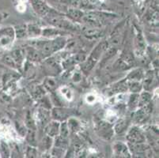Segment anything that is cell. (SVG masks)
<instances>
[{
	"label": "cell",
	"mask_w": 159,
	"mask_h": 158,
	"mask_svg": "<svg viewBox=\"0 0 159 158\" xmlns=\"http://www.w3.org/2000/svg\"><path fill=\"white\" fill-rule=\"evenodd\" d=\"M13 38V28H5L0 31V46H6Z\"/></svg>",
	"instance_id": "1"
},
{
	"label": "cell",
	"mask_w": 159,
	"mask_h": 158,
	"mask_svg": "<svg viewBox=\"0 0 159 158\" xmlns=\"http://www.w3.org/2000/svg\"><path fill=\"white\" fill-rule=\"evenodd\" d=\"M45 86L46 88H48L49 90H52L56 87V83L53 79L52 78H48L46 81H45Z\"/></svg>",
	"instance_id": "2"
},
{
	"label": "cell",
	"mask_w": 159,
	"mask_h": 158,
	"mask_svg": "<svg viewBox=\"0 0 159 158\" xmlns=\"http://www.w3.org/2000/svg\"><path fill=\"white\" fill-rule=\"evenodd\" d=\"M61 91H62V94H63V96H65L67 100H70V99H71V97H72V94H71V92L69 90V89L64 88Z\"/></svg>",
	"instance_id": "3"
},
{
	"label": "cell",
	"mask_w": 159,
	"mask_h": 158,
	"mask_svg": "<svg viewBox=\"0 0 159 158\" xmlns=\"http://www.w3.org/2000/svg\"><path fill=\"white\" fill-rule=\"evenodd\" d=\"M49 128L56 129V128H57V125H53V127H52V125H51V126H49ZM57 131L58 130H48V134L52 135V136H54V135L57 134Z\"/></svg>",
	"instance_id": "4"
},
{
	"label": "cell",
	"mask_w": 159,
	"mask_h": 158,
	"mask_svg": "<svg viewBox=\"0 0 159 158\" xmlns=\"http://www.w3.org/2000/svg\"><path fill=\"white\" fill-rule=\"evenodd\" d=\"M18 1L20 3H25L27 2V0H18Z\"/></svg>",
	"instance_id": "5"
},
{
	"label": "cell",
	"mask_w": 159,
	"mask_h": 158,
	"mask_svg": "<svg viewBox=\"0 0 159 158\" xmlns=\"http://www.w3.org/2000/svg\"><path fill=\"white\" fill-rule=\"evenodd\" d=\"M100 1H104V0H100Z\"/></svg>",
	"instance_id": "6"
}]
</instances>
